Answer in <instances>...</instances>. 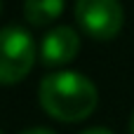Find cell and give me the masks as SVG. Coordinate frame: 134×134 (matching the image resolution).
<instances>
[{"instance_id": "3957f363", "label": "cell", "mask_w": 134, "mask_h": 134, "mask_svg": "<svg viewBox=\"0 0 134 134\" xmlns=\"http://www.w3.org/2000/svg\"><path fill=\"white\" fill-rule=\"evenodd\" d=\"M75 21L92 40L108 42L122 31L125 9L118 0H75Z\"/></svg>"}, {"instance_id": "9c48e42d", "label": "cell", "mask_w": 134, "mask_h": 134, "mask_svg": "<svg viewBox=\"0 0 134 134\" xmlns=\"http://www.w3.org/2000/svg\"><path fill=\"white\" fill-rule=\"evenodd\" d=\"M0 12H2V0H0Z\"/></svg>"}, {"instance_id": "8992f818", "label": "cell", "mask_w": 134, "mask_h": 134, "mask_svg": "<svg viewBox=\"0 0 134 134\" xmlns=\"http://www.w3.org/2000/svg\"><path fill=\"white\" fill-rule=\"evenodd\" d=\"M19 134H57V132H52L47 127H33V130H24V132H19Z\"/></svg>"}, {"instance_id": "5b68a950", "label": "cell", "mask_w": 134, "mask_h": 134, "mask_svg": "<svg viewBox=\"0 0 134 134\" xmlns=\"http://www.w3.org/2000/svg\"><path fill=\"white\" fill-rule=\"evenodd\" d=\"M64 12V0H26L24 19L31 26H47L57 21Z\"/></svg>"}, {"instance_id": "ba28073f", "label": "cell", "mask_w": 134, "mask_h": 134, "mask_svg": "<svg viewBox=\"0 0 134 134\" xmlns=\"http://www.w3.org/2000/svg\"><path fill=\"white\" fill-rule=\"evenodd\" d=\"M130 134H134V111H132V118H130Z\"/></svg>"}, {"instance_id": "6da1fadb", "label": "cell", "mask_w": 134, "mask_h": 134, "mask_svg": "<svg viewBox=\"0 0 134 134\" xmlns=\"http://www.w3.org/2000/svg\"><path fill=\"white\" fill-rule=\"evenodd\" d=\"M38 97L45 113L59 122H80L90 118L99 104L97 85L75 71H59L42 78Z\"/></svg>"}, {"instance_id": "30bf717a", "label": "cell", "mask_w": 134, "mask_h": 134, "mask_svg": "<svg viewBox=\"0 0 134 134\" xmlns=\"http://www.w3.org/2000/svg\"><path fill=\"white\" fill-rule=\"evenodd\" d=\"M0 134H2V130H0Z\"/></svg>"}, {"instance_id": "7a4b0ae2", "label": "cell", "mask_w": 134, "mask_h": 134, "mask_svg": "<svg viewBox=\"0 0 134 134\" xmlns=\"http://www.w3.org/2000/svg\"><path fill=\"white\" fill-rule=\"evenodd\" d=\"M35 64L33 38L21 26L0 28V85L21 82Z\"/></svg>"}, {"instance_id": "277c9868", "label": "cell", "mask_w": 134, "mask_h": 134, "mask_svg": "<svg viewBox=\"0 0 134 134\" xmlns=\"http://www.w3.org/2000/svg\"><path fill=\"white\" fill-rule=\"evenodd\" d=\"M80 52V35L71 26L52 28L40 45V59L45 66H66Z\"/></svg>"}, {"instance_id": "52a82bcc", "label": "cell", "mask_w": 134, "mask_h": 134, "mask_svg": "<svg viewBox=\"0 0 134 134\" xmlns=\"http://www.w3.org/2000/svg\"><path fill=\"white\" fill-rule=\"evenodd\" d=\"M80 134H113L111 130H106V127H90V130H85V132Z\"/></svg>"}]
</instances>
